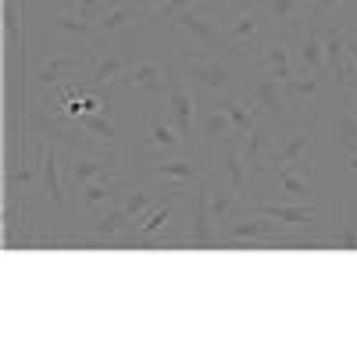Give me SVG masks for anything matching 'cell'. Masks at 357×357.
<instances>
[{"instance_id": "cell-1", "label": "cell", "mask_w": 357, "mask_h": 357, "mask_svg": "<svg viewBox=\"0 0 357 357\" xmlns=\"http://www.w3.org/2000/svg\"><path fill=\"white\" fill-rule=\"evenodd\" d=\"M229 54H211L204 47H183L175 57V65L186 72V79H193L200 89H211V93H232V65L225 61Z\"/></svg>"}, {"instance_id": "cell-2", "label": "cell", "mask_w": 357, "mask_h": 357, "mask_svg": "<svg viewBox=\"0 0 357 357\" xmlns=\"http://www.w3.org/2000/svg\"><path fill=\"white\" fill-rule=\"evenodd\" d=\"M311 143H314V126L311 118H293L286 126L282 139L268 146V168H293L296 175L311 178Z\"/></svg>"}, {"instance_id": "cell-3", "label": "cell", "mask_w": 357, "mask_h": 357, "mask_svg": "<svg viewBox=\"0 0 357 357\" xmlns=\"http://www.w3.org/2000/svg\"><path fill=\"white\" fill-rule=\"evenodd\" d=\"M165 97H168V118L172 126L178 129V136H183L186 151H193V136H197V93L183 82V75H178V65L168 61L165 65Z\"/></svg>"}, {"instance_id": "cell-4", "label": "cell", "mask_w": 357, "mask_h": 357, "mask_svg": "<svg viewBox=\"0 0 357 357\" xmlns=\"http://www.w3.org/2000/svg\"><path fill=\"white\" fill-rule=\"evenodd\" d=\"M118 172V154L114 146H104V151H65V183L68 193H79L86 183Z\"/></svg>"}, {"instance_id": "cell-5", "label": "cell", "mask_w": 357, "mask_h": 357, "mask_svg": "<svg viewBox=\"0 0 357 357\" xmlns=\"http://www.w3.org/2000/svg\"><path fill=\"white\" fill-rule=\"evenodd\" d=\"M93 50H57L50 57H43V61L36 65L33 79H29V89H54V86H61L68 82L72 72H86V68H93Z\"/></svg>"}, {"instance_id": "cell-6", "label": "cell", "mask_w": 357, "mask_h": 357, "mask_svg": "<svg viewBox=\"0 0 357 357\" xmlns=\"http://www.w3.org/2000/svg\"><path fill=\"white\" fill-rule=\"evenodd\" d=\"M247 100H250V107H254V111H257V114H261L272 129H286V126L293 122L282 86H279V82H272V79H264L261 72H257V79H254V82H250V89H247Z\"/></svg>"}, {"instance_id": "cell-7", "label": "cell", "mask_w": 357, "mask_h": 357, "mask_svg": "<svg viewBox=\"0 0 357 357\" xmlns=\"http://www.w3.org/2000/svg\"><path fill=\"white\" fill-rule=\"evenodd\" d=\"M168 22L178 25V29H183V33H186L197 47H204V50H211V54H232L229 43H225V33H222L218 18L204 15V11H193V8H183V11H175Z\"/></svg>"}, {"instance_id": "cell-8", "label": "cell", "mask_w": 357, "mask_h": 357, "mask_svg": "<svg viewBox=\"0 0 357 357\" xmlns=\"http://www.w3.org/2000/svg\"><path fill=\"white\" fill-rule=\"evenodd\" d=\"M257 72L264 79L279 82V86L296 75V50H293L286 33H268V40H264L261 54H257Z\"/></svg>"}, {"instance_id": "cell-9", "label": "cell", "mask_w": 357, "mask_h": 357, "mask_svg": "<svg viewBox=\"0 0 357 357\" xmlns=\"http://www.w3.org/2000/svg\"><path fill=\"white\" fill-rule=\"evenodd\" d=\"M296 50V68L301 72H314V75H329V61H325V18L307 15L304 29H301V40L293 43Z\"/></svg>"}, {"instance_id": "cell-10", "label": "cell", "mask_w": 357, "mask_h": 357, "mask_svg": "<svg viewBox=\"0 0 357 357\" xmlns=\"http://www.w3.org/2000/svg\"><path fill=\"white\" fill-rule=\"evenodd\" d=\"M136 222L122 211V204L111 200L104 207V215H97V222L89 225V240L86 243H111V247H122L126 240H132L136 236Z\"/></svg>"}, {"instance_id": "cell-11", "label": "cell", "mask_w": 357, "mask_h": 357, "mask_svg": "<svg viewBox=\"0 0 357 357\" xmlns=\"http://www.w3.org/2000/svg\"><path fill=\"white\" fill-rule=\"evenodd\" d=\"M247 211H257V215H268L275 218L279 225L286 229H318L321 215L314 204H286V200H250Z\"/></svg>"}, {"instance_id": "cell-12", "label": "cell", "mask_w": 357, "mask_h": 357, "mask_svg": "<svg viewBox=\"0 0 357 357\" xmlns=\"http://www.w3.org/2000/svg\"><path fill=\"white\" fill-rule=\"evenodd\" d=\"M186 247H218V222L207 207V190L200 178V190L193 197V207L186 211Z\"/></svg>"}, {"instance_id": "cell-13", "label": "cell", "mask_w": 357, "mask_h": 357, "mask_svg": "<svg viewBox=\"0 0 357 357\" xmlns=\"http://www.w3.org/2000/svg\"><path fill=\"white\" fill-rule=\"evenodd\" d=\"M146 143L154 146V154L146 158V161H165V158H175V154H183L186 151V143L183 136H178V129L172 126V118L168 114H151V129H146Z\"/></svg>"}, {"instance_id": "cell-14", "label": "cell", "mask_w": 357, "mask_h": 357, "mask_svg": "<svg viewBox=\"0 0 357 357\" xmlns=\"http://www.w3.org/2000/svg\"><path fill=\"white\" fill-rule=\"evenodd\" d=\"M143 175H151V178H168V183H200V178L207 175V168H200L193 158H183V154H175V158H165V161H146Z\"/></svg>"}, {"instance_id": "cell-15", "label": "cell", "mask_w": 357, "mask_h": 357, "mask_svg": "<svg viewBox=\"0 0 357 357\" xmlns=\"http://www.w3.org/2000/svg\"><path fill=\"white\" fill-rule=\"evenodd\" d=\"M318 86H321V75L301 72V68H296L293 79L282 82V93H286V104H289V114H293V118H304V114H307V104L314 100Z\"/></svg>"}, {"instance_id": "cell-16", "label": "cell", "mask_w": 357, "mask_h": 357, "mask_svg": "<svg viewBox=\"0 0 357 357\" xmlns=\"http://www.w3.org/2000/svg\"><path fill=\"white\" fill-rule=\"evenodd\" d=\"M40 186H43V197L54 200V204H68V183H65V165L57 161V143H47L43 151V175H40Z\"/></svg>"}, {"instance_id": "cell-17", "label": "cell", "mask_w": 357, "mask_h": 357, "mask_svg": "<svg viewBox=\"0 0 357 357\" xmlns=\"http://www.w3.org/2000/svg\"><path fill=\"white\" fill-rule=\"evenodd\" d=\"M129 68H132V61L126 54H97L93 68H89V86H93V89H111L114 82L126 79Z\"/></svg>"}, {"instance_id": "cell-18", "label": "cell", "mask_w": 357, "mask_h": 357, "mask_svg": "<svg viewBox=\"0 0 357 357\" xmlns=\"http://www.w3.org/2000/svg\"><path fill=\"white\" fill-rule=\"evenodd\" d=\"M215 104L232 118V132L236 136H247L257 122H261V114L250 107V100H243L240 93H215Z\"/></svg>"}, {"instance_id": "cell-19", "label": "cell", "mask_w": 357, "mask_h": 357, "mask_svg": "<svg viewBox=\"0 0 357 357\" xmlns=\"http://www.w3.org/2000/svg\"><path fill=\"white\" fill-rule=\"evenodd\" d=\"M111 175H118V172H107V175H100V178H93V183H86L79 193H72L75 197V204L79 207H86V211H93V207H107L111 200H118V190L114 183H111Z\"/></svg>"}, {"instance_id": "cell-20", "label": "cell", "mask_w": 357, "mask_h": 357, "mask_svg": "<svg viewBox=\"0 0 357 357\" xmlns=\"http://www.w3.org/2000/svg\"><path fill=\"white\" fill-rule=\"evenodd\" d=\"M232 136V118L215 104V107H207L204 111V122H200V146H207V151H215V146L222 139Z\"/></svg>"}, {"instance_id": "cell-21", "label": "cell", "mask_w": 357, "mask_h": 357, "mask_svg": "<svg viewBox=\"0 0 357 357\" xmlns=\"http://www.w3.org/2000/svg\"><path fill=\"white\" fill-rule=\"evenodd\" d=\"M122 82L132 86V89H146V93H165V72H161L154 61H139V65H132V68L126 72Z\"/></svg>"}, {"instance_id": "cell-22", "label": "cell", "mask_w": 357, "mask_h": 357, "mask_svg": "<svg viewBox=\"0 0 357 357\" xmlns=\"http://www.w3.org/2000/svg\"><path fill=\"white\" fill-rule=\"evenodd\" d=\"M340 143H343V151H347V172H357V114L354 107L343 100L340 107Z\"/></svg>"}, {"instance_id": "cell-23", "label": "cell", "mask_w": 357, "mask_h": 357, "mask_svg": "<svg viewBox=\"0 0 357 357\" xmlns=\"http://www.w3.org/2000/svg\"><path fill=\"white\" fill-rule=\"evenodd\" d=\"M75 122L93 136V139H100V143H114L118 139V129H114V122H111V111H89V114H79Z\"/></svg>"}, {"instance_id": "cell-24", "label": "cell", "mask_w": 357, "mask_h": 357, "mask_svg": "<svg viewBox=\"0 0 357 357\" xmlns=\"http://www.w3.org/2000/svg\"><path fill=\"white\" fill-rule=\"evenodd\" d=\"M329 247L336 250H357V197L347 200V218H343V229L329 240Z\"/></svg>"}, {"instance_id": "cell-25", "label": "cell", "mask_w": 357, "mask_h": 357, "mask_svg": "<svg viewBox=\"0 0 357 357\" xmlns=\"http://www.w3.org/2000/svg\"><path fill=\"white\" fill-rule=\"evenodd\" d=\"M247 8H261V0H200V11L211 15V18H236Z\"/></svg>"}, {"instance_id": "cell-26", "label": "cell", "mask_w": 357, "mask_h": 357, "mask_svg": "<svg viewBox=\"0 0 357 357\" xmlns=\"http://www.w3.org/2000/svg\"><path fill=\"white\" fill-rule=\"evenodd\" d=\"M118 204H122V211H126L129 218L139 222L146 211H151L154 197H151V193H143V190H129V193H118Z\"/></svg>"}, {"instance_id": "cell-27", "label": "cell", "mask_w": 357, "mask_h": 357, "mask_svg": "<svg viewBox=\"0 0 357 357\" xmlns=\"http://www.w3.org/2000/svg\"><path fill=\"white\" fill-rule=\"evenodd\" d=\"M347 4H350V0H304V11L314 15V18H329L340 8H347Z\"/></svg>"}, {"instance_id": "cell-28", "label": "cell", "mask_w": 357, "mask_h": 357, "mask_svg": "<svg viewBox=\"0 0 357 357\" xmlns=\"http://www.w3.org/2000/svg\"><path fill=\"white\" fill-rule=\"evenodd\" d=\"M343 100L354 107V114H357V86H350V89H343Z\"/></svg>"}, {"instance_id": "cell-29", "label": "cell", "mask_w": 357, "mask_h": 357, "mask_svg": "<svg viewBox=\"0 0 357 357\" xmlns=\"http://www.w3.org/2000/svg\"><path fill=\"white\" fill-rule=\"evenodd\" d=\"M151 4H154V11H161V8L168 4V0H151Z\"/></svg>"}, {"instance_id": "cell-30", "label": "cell", "mask_w": 357, "mask_h": 357, "mask_svg": "<svg viewBox=\"0 0 357 357\" xmlns=\"http://www.w3.org/2000/svg\"><path fill=\"white\" fill-rule=\"evenodd\" d=\"M111 4H118V0H107V8H111Z\"/></svg>"}, {"instance_id": "cell-31", "label": "cell", "mask_w": 357, "mask_h": 357, "mask_svg": "<svg viewBox=\"0 0 357 357\" xmlns=\"http://www.w3.org/2000/svg\"><path fill=\"white\" fill-rule=\"evenodd\" d=\"M261 8H264V0H261Z\"/></svg>"}]
</instances>
